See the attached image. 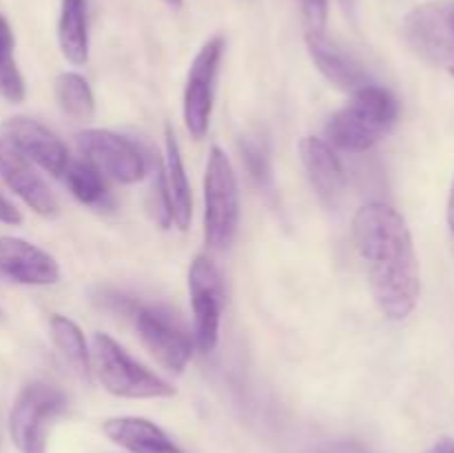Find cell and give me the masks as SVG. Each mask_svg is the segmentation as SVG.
<instances>
[{
	"mask_svg": "<svg viewBox=\"0 0 454 453\" xmlns=\"http://www.w3.org/2000/svg\"><path fill=\"white\" fill-rule=\"evenodd\" d=\"M353 238L381 314L397 322L406 320L419 302L421 280L403 216L386 203L364 204L355 213Z\"/></svg>",
	"mask_w": 454,
	"mask_h": 453,
	"instance_id": "cell-1",
	"label": "cell"
},
{
	"mask_svg": "<svg viewBox=\"0 0 454 453\" xmlns=\"http://www.w3.org/2000/svg\"><path fill=\"white\" fill-rule=\"evenodd\" d=\"M399 115V102L380 84H364L353 98L331 115L326 138L346 151H368L388 136Z\"/></svg>",
	"mask_w": 454,
	"mask_h": 453,
	"instance_id": "cell-2",
	"label": "cell"
},
{
	"mask_svg": "<svg viewBox=\"0 0 454 453\" xmlns=\"http://www.w3.org/2000/svg\"><path fill=\"white\" fill-rule=\"evenodd\" d=\"M89 351H91L93 373L115 398L153 400L176 395V389L167 380L142 367L106 333H96Z\"/></svg>",
	"mask_w": 454,
	"mask_h": 453,
	"instance_id": "cell-3",
	"label": "cell"
},
{
	"mask_svg": "<svg viewBox=\"0 0 454 453\" xmlns=\"http://www.w3.org/2000/svg\"><path fill=\"white\" fill-rule=\"evenodd\" d=\"M239 226V189L229 155L211 147L204 171V240L215 251L233 244Z\"/></svg>",
	"mask_w": 454,
	"mask_h": 453,
	"instance_id": "cell-4",
	"label": "cell"
},
{
	"mask_svg": "<svg viewBox=\"0 0 454 453\" xmlns=\"http://www.w3.org/2000/svg\"><path fill=\"white\" fill-rule=\"evenodd\" d=\"M65 407V395L56 386L44 382L27 385L9 411V438L18 453H47L49 426Z\"/></svg>",
	"mask_w": 454,
	"mask_h": 453,
	"instance_id": "cell-5",
	"label": "cell"
},
{
	"mask_svg": "<svg viewBox=\"0 0 454 453\" xmlns=\"http://www.w3.org/2000/svg\"><path fill=\"white\" fill-rule=\"evenodd\" d=\"M408 47L428 65L448 71L454 78V3L434 0L408 12L403 18Z\"/></svg>",
	"mask_w": 454,
	"mask_h": 453,
	"instance_id": "cell-6",
	"label": "cell"
},
{
	"mask_svg": "<svg viewBox=\"0 0 454 453\" xmlns=\"http://www.w3.org/2000/svg\"><path fill=\"white\" fill-rule=\"evenodd\" d=\"M222 53H224V38H222V36L208 38L207 43L202 44V49L195 53L193 62H191L189 76H186L182 114H184L186 131H189L191 138H195V140H202L208 133Z\"/></svg>",
	"mask_w": 454,
	"mask_h": 453,
	"instance_id": "cell-7",
	"label": "cell"
},
{
	"mask_svg": "<svg viewBox=\"0 0 454 453\" xmlns=\"http://www.w3.org/2000/svg\"><path fill=\"white\" fill-rule=\"evenodd\" d=\"M189 296L193 309V342L202 354H211L220 340L224 284L215 262L208 256H198L191 262Z\"/></svg>",
	"mask_w": 454,
	"mask_h": 453,
	"instance_id": "cell-8",
	"label": "cell"
},
{
	"mask_svg": "<svg viewBox=\"0 0 454 453\" xmlns=\"http://www.w3.org/2000/svg\"><path fill=\"white\" fill-rule=\"evenodd\" d=\"M78 149L100 176L120 185H136L145 180L146 160L142 151L127 138L109 129H84L78 133Z\"/></svg>",
	"mask_w": 454,
	"mask_h": 453,
	"instance_id": "cell-9",
	"label": "cell"
},
{
	"mask_svg": "<svg viewBox=\"0 0 454 453\" xmlns=\"http://www.w3.org/2000/svg\"><path fill=\"white\" fill-rule=\"evenodd\" d=\"M136 329L142 345L167 371H184L195 342L171 311L164 306H142L136 314Z\"/></svg>",
	"mask_w": 454,
	"mask_h": 453,
	"instance_id": "cell-10",
	"label": "cell"
},
{
	"mask_svg": "<svg viewBox=\"0 0 454 453\" xmlns=\"http://www.w3.org/2000/svg\"><path fill=\"white\" fill-rule=\"evenodd\" d=\"M3 140H7L18 154L51 176L62 178L65 169L69 167L71 158L67 145L40 120L27 118V115L9 118L3 124Z\"/></svg>",
	"mask_w": 454,
	"mask_h": 453,
	"instance_id": "cell-11",
	"label": "cell"
},
{
	"mask_svg": "<svg viewBox=\"0 0 454 453\" xmlns=\"http://www.w3.org/2000/svg\"><path fill=\"white\" fill-rule=\"evenodd\" d=\"M0 180L38 216L53 218L60 211L58 198L43 180V176L7 140H0Z\"/></svg>",
	"mask_w": 454,
	"mask_h": 453,
	"instance_id": "cell-12",
	"label": "cell"
},
{
	"mask_svg": "<svg viewBox=\"0 0 454 453\" xmlns=\"http://www.w3.org/2000/svg\"><path fill=\"white\" fill-rule=\"evenodd\" d=\"M0 275L16 284L47 287L60 280L56 258L13 235H0Z\"/></svg>",
	"mask_w": 454,
	"mask_h": 453,
	"instance_id": "cell-13",
	"label": "cell"
},
{
	"mask_svg": "<svg viewBox=\"0 0 454 453\" xmlns=\"http://www.w3.org/2000/svg\"><path fill=\"white\" fill-rule=\"evenodd\" d=\"M300 155L317 198L326 207H337L346 189V171L331 142L315 136L301 138Z\"/></svg>",
	"mask_w": 454,
	"mask_h": 453,
	"instance_id": "cell-14",
	"label": "cell"
},
{
	"mask_svg": "<svg viewBox=\"0 0 454 453\" xmlns=\"http://www.w3.org/2000/svg\"><path fill=\"white\" fill-rule=\"evenodd\" d=\"M162 182L164 195H167L168 213H171V225L186 231L193 218V195H191L189 176H186L184 160H182L180 142L171 124L164 127V163L158 171Z\"/></svg>",
	"mask_w": 454,
	"mask_h": 453,
	"instance_id": "cell-15",
	"label": "cell"
},
{
	"mask_svg": "<svg viewBox=\"0 0 454 453\" xmlns=\"http://www.w3.org/2000/svg\"><path fill=\"white\" fill-rule=\"evenodd\" d=\"M306 47L319 74L341 91H357L366 84L362 65L324 31H306Z\"/></svg>",
	"mask_w": 454,
	"mask_h": 453,
	"instance_id": "cell-16",
	"label": "cell"
},
{
	"mask_svg": "<svg viewBox=\"0 0 454 453\" xmlns=\"http://www.w3.org/2000/svg\"><path fill=\"white\" fill-rule=\"evenodd\" d=\"M102 431L111 442L127 449L129 453H182V449L168 438L167 431L146 417H109L102 425Z\"/></svg>",
	"mask_w": 454,
	"mask_h": 453,
	"instance_id": "cell-17",
	"label": "cell"
},
{
	"mask_svg": "<svg viewBox=\"0 0 454 453\" xmlns=\"http://www.w3.org/2000/svg\"><path fill=\"white\" fill-rule=\"evenodd\" d=\"M58 43H60L62 56L71 65H84L89 60L87 0H62Z\"/></svg>",
	"mask_w": 454,
	"mask_h": 453,
	"instance_id": "cell-18",
	"label": "cell"
},
{
	"mask_svg": "<svg viewBox=\"0 0 454 453\" xmlns=\"http://www.w3.org/2000/svg\"><path fill=\"white\" fill-rule=\"evenodd\" d=\"M56 100L60 105L62 114L74 118L75 123H89L96 115V98L87 78L75 71H65L56 78Z\"/></svg>",
	"mask_w": 454,
	"mask_h": 453,
	"instance_id": "cell-19",
	"label": "cell"
},
{
	"mask_svg": "<svg viewBox=\"0 0 454 453\" xmlns=\"http://www.w3.org/2000/svg\"><path fill=\"white\" fill-rule=\"evenodd\" d=\"M49 331H51L53 345L67 355V360H71L84 376H89V371H91L89 369L91 367V351H89L87 340H84L82 329L67 315L56 314L49 320Z\"/></svg>",
	"mask_w": 454,
	"mask_h": 453,
	"instance_id": "cell-20",
	"label": "cell"
},
{
	"mask_svg": "<svg viewBox=\"0 0 454 453\" xmlns=\"http://www.w3.org/2000/svg\"><path fill=\"white\" fill-rule=\"evenodd\" d=\"M67 189L71 191L78 203L89 204V207H100L106 200L105 176L96 171L87 160H71L69 167L62 173Z\"/></svg>",
	"mask_w": 454,
	"mask_h": 453,
	"instance_id": "cell-21",
	"label": "cell"
},
{
	"mask_svg": "<svg viewBox=\"0 0 454 453\" xmlns=\"http://www.w3.org/2000/svg\"><path fill=\"white\" fill-rule=\"evenodd\" d=\"M0 96L9 102H22L27 96L25 78L13 58V34L9 22L0 16Z\"/></svg>",
	"mask_w": 454,
	"mask_h": 453,
	"instance_id": "cell-22",
	"label": "cell"
},
{
	"mask_svg": "<svg viewBox=\"0 0 454 453\" xmlns=\"http://www.w3.org/2000/svg\"><path fill=\"white\" fill-rule=\"evenodd\" d=\"M242 155H244V163H247L248 167V173L253 176V180H255L262 189H270V185H273V176H270V163H269V155H266L264 145H260L257 140H244Z\"/></svg>",
	"mask_w": 454,
	"mask_h": 453,
	"instance_id": "cell-23",
	"label": "cell"
},
{
	"mask_svg": "<svg viewBox=\"0 0 454 453\" xmlns=\"http://www.w3.org/2000/svg\"><path fill=\"white\" fill-rule=\"evenodd\" d=\"M309 31H326L328 20V0H301Z\"/></svg>",
	"mask_w": 454,
	"mask_h": 453,
	"instance_id": "cell-24",
	"label": "cell"
},
{
	"mask_svg": "<svg viewBox=\"0 0 454 453\" xmlns=\"http://www.w3.org/2000/svg\"><path fill=\"white\" fill-rule=\"evenodd\" d=\"M306 453H371L362 442L355 440H333V442H324L313 447Z\"/></svg>",
	"mask_w": 454,
	"mask_h": 453,
	"instance_id": "cell-25",
	"label": "cell"
},
{
	"mask_svg": "<svg viewBox=\"0 0 454 453\" xmlns=\"http://www.w3.org/2000/svg\"><path fill=\"white\" fill-rule=\"evenodd\" d=\"M0 222H3V225H13V226L22 222V216L16 209V204L9 203L3 194H0Z\"/></svg>",
	"mask_w": 454,
	"mask_h": 453,
	"instance_id": "cell-26",
	"label": "cell"
},
{
	"mask_svg": "<svg viewBox=\"0 0 454 453\" xmlns=\"http://www.w3.org/2000/svg\"><path fill=\"white\" fill-rule=\"evenodd\" d=\"M433 453H454V440H450V438L442 440V442L434 447Z\"/></svg>",
	"mask_w": 454,
	"mask_h": 453,
	"instance_id": "cell-27",
	"label": "cell"
},
{
	"mask_svg": "<svg viewBox=\"0 0 454 453\" xmlns=\"http://www.w3.org/2000/svg\"><path fill=\"white\" fill-rule=\"evenodd\" d=\"M448 222H450V229L454 234V187H452V194H450V203H448Z\"/></svg>",
	"mask_w": 454,
	"mask_h": 453,
	"instance_id": "cell-28",
	"label": "cell"
},
{
	"mask_svg": "<svg viewBox=\"0 0 454 453\" xmlns=\"http://www.w3.org/2000/svg\"><path fill=\"white\" fill-rule=\"evenodd\" d=\"M167 3L171 4V7H180V4H182V0H167Z\"/></svg>",
	"mask_w": 454,
	"mask_h": 453,
	"instance_id": "cell-29",
	"label": "cell"
}]
</instances>
